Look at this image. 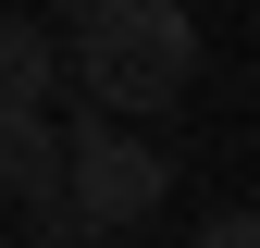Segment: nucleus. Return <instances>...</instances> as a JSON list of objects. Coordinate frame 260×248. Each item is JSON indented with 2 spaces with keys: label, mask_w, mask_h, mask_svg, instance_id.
Segmentation results:
<instances>
[{
  "label": "nucleus",
  "mask_w": 260,
  "mask_h": 248,
  "mask_svg": "<svg viewBox=\"0 0 260 248\" xmlns=\"http://www.w3.org/2000/svg\"><path fill=\"white\" fill-rule=\"evenodd\" d=\"M0 199L13 211H62V124L50 112H0Z\"/></svg>",
  "instance_id": "nucleus-3"
},
{
  "label": "nucleus",
  "mask_w": 260,
  "mask_h": 248,
  "mask_svg": "<svg viewBox=\"0 0 260 248\" xmlns=\"http://www.w3.org/2000/svg\"><path fill=\"white\" fill-rule=\"evenodd\" d=\"M161 186H174V162H161L149 137H112V124H87V137H62V211H75L87 236H124L161 211Z\"/></svg>",
  "instance_id": "nucleus-2"
},
{
  "label": "nucleus",
  "mask_w": 260,
  "mask_h": 248,
  "mask_svg": "<svg viewBox=\"0 0 260 248\" xmlns=\"http://www.w3.org/2000/svg\"><path fill=\"white\" fill-rule=\"evenodd\" d=\"M199 248H260V224H248V211H211V224H199Z\"/></svg>",
  "instance_id": "nucleus-5"
},
{
  "label": "nucleus",
  "mask_w": 260,
  "mask_h": 248,
  "mask_svg": "<svg viewBox=\"0 0 260 248\" xmlns=\"http://www.w3.org/2000/svg\"><path fill=\"white\" fill-rule=\"evenodd\" d=\"M62 75L87 87V112H174L199 75V25H186V0H87Z\"/></svg>",
  "instance_id": "nucleus-1"
},
{
  "label": "nucleus",
  "mask_w": 260,
  "mask_h": 248,
  "mask_svg": "<svg viewBox=\"0 0 260 248\" xmlns=\"http://www.w3.org/2000/svg\"><path fill=\"white\" fill-rule=\"evenodd\" d=\"M50 13H87V0H50Z\"/></svg>",
  "instance_id": "nucleus-6"
},
{
  "label": "nucleus",
  "mask_w": 260,
  "mask_h": 248,
  "mask_svg": "<svg viewBox=\"0 0 260 248\" xmlns=\"http://www.w3.org/2000/svg\"><path fill=\"white\" fill-rule=\"evenodd\" d=\"M50 87H62V50L25 13H0V112H50Z\"/></svg>",
  "instance_id": "nucleus-4"
}]
</instances>
